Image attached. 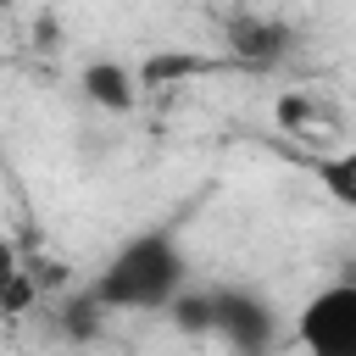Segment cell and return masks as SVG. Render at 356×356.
Listing matches in <instances>:
<instances>
[{
  "label": "cell",
  "mask_w": 356,
  "mask_h": 356,
  "mask_svg": "<svg viewBox=\"0 0 356 356\" xmlns=\"http://www.w3.org/2000/svg\"><path fill=\"white\" fill-rule=\"evenodd\" d=\"M189 284V256L172 222L139 228L111 250V261L83 284V295L100 312H161L178 289Z\"/></svg>",
  "instance_id": "cell-1"
},
{
  "label": "cell",
  "mask_w": 356,
  "mask_h": 356,
  "mask_svg": "<svg viewBox=\"0 0 356 356\" xmlns=\"http://www.w3.org/2000/svg\"><path fill=\"white\" fill-rule=\"evenodd\" d=\"M206 312H211V334H222V345L256 356V350H273L278 345V306L261 295V289H245V284H222V289H206Z\"/></svg>",
  "instance_id": "cell-2"
},
{
  "label": "cell",
  "mask_w": 356,
  "mask_h": 356,
  "mask_svg": "<svg viewBox=\"0 0 356 356\" xmlns=\"http://www.w3.org/2000/svg\"><path fill=\"white\" fill-rule=\"evenodd\" d=\"M300 339L317 356H350L356 350V284H328L300 312Z\"/></svg>",
  "instance_id": "cell-3"
},
{
  "label": "cell",
  "mask_w": 356,
  "mask_h": 356,
  "mask_svg": "<svg viewBox=\"0 0 356 356\" xmlns=\"http://www.w3.org/2000/svg\"><path fill=\"white\" fill-rule=\"evenodd\" d=\"M222 50L245 67H278L295 50V28L278 22V17H261V11H239L222 28Z\"/></svg>",
  "instance_id": "cell-4"
},
{
  "label": "cell",
  "mask_w": 356,
  "mask_h": 356,
  "mask_svg": "<svg viewBox=\"0 0 356 356\" xmlns=\"http://www.w3.org/2000/svg\"><path fill=\"white\" fill-rule=\"evenodd\" d=\"M83 95L95 106H106V111H128L139 89H134V72L122 61H89L83 67Z\"/></svg>",
  "instance_id": "cell-5"
},
{
  "label": "cell",
  "mask_w": 356,
  "mask_h": 356,
  "mask_svg": "<svg viewBox=\"0 0 356 356\" xmlns=\"http://www.w3.org/2000/svg\"><path fill=\"white\" fill-rule=\"evenodd\" d=\"M22 300H28V278H22L17 245L0 234V312H6V306H22Z\"/></svg>",
  "instance_id": "cell-6"
},
{
  "label": "cell",
  "mask_w": 356,
  "mask_h": 356,
  "mask_svg": "<svg viewBox=\"0 0 356 356\" xmlns=\"http://www.w3.org/2000/svg\"><path fill=\"white\" fill-rule=\"evenodd\" d=\"M350 167H356L350 156H339V161L328 167V184H334V195H339V200H350Z\"/></svg>",
  "instance_id": "cell-7"
},
{
  "label": "cell",
  "mask_w": 356,
  "mask_h": 356,
  "mask_svg": "<svg viewBox=\"0 0 356 356\" xmlns=\"http://www.w3.org/2000/svg\"><path fill=\"white\" fill-rule=\"evenodd\" d=\"M0 6H11V0H0Z\"/></svg>",
  "instance_id": "cell-8"
}]
</instances>
